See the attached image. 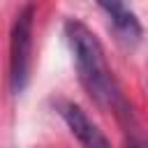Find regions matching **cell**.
<instances>
[{
    "label": "cell",
    "mask_w": 148,
    "mask_h": 148,
    "mask_svg": "<svg viewBox=\"0 0 148 148\" xmlns=\"http://www.w3.org/2000/svg\"><path fill=\"white\" fill-rule=\"evenodd\" d=\"M130 148H143L141 141H130Z\"/></svg>",
    "instance_id": "5"
},
{
    "label": "cell",
    "mask_w": 148,
    "mask_h": 148,
    "mask_svg": "<svg viewBox=\"0 0 148 148\" xmlns=\"http://www.w3.org/2000/svg\"><path fill=\"white\" fill-rule=\"evenodd\" d=\"M65 37L69 42L79 79H81L83 88L90 92V97L95 102L104 104V106L125 109L120 88L113 79V72L106 65L104 49H102L99 39L95 37V32L86 23H81L76 18H69L65 23Z\"/></svg>",
    "instance_id": "1"
},
{
    "label": "cell",
    "mask_w": 148,
    "mask_h": 148,
    "mask_svg": "<svg viewBox=\"0 0 148 148\" xmlns=\"http://www.w3.org/2000/svg\"><path fill=\"white\" fill-rule=\"evenodd\" d=\"M58 113L69 127V132L79 139L83 148H111L104 132L86 116V111L74 102H58Z\"/></svg>",
    "instance_id": "3"
},
{
    "label": "cell",
    "mask_w": 148,
    "mask_h": 148,
    "mask_svg": "<svg viewBox=\"0 0 148 148\" xmlns=\"http://www.w3.org/2000/svg\"><path fill=\"white\" fill-rule=\"evenodd\" d=\"M32 23L35 5L28 2L14 18L12 42H9V83L12 92H23L30 79V53H32Z\"/></svg>",
    "instance_id": "2"
},
{
    "label": "cell",
    "mask_w": 148,
    "mask_h": 148,
    "mask_svg": "<svg viewBox=\"0 0 148 148\" xmlns=\"http://www.w3.org/2000/svg\"><path fill=\"white\" fill-rule=\"evenodd\" d=\"M97 5L106 12V16L113 23V30L118 32V37L123 42H127L130 46L141 42L143 28H141L136 14L130 9V0H97Z\"/></svg>",
    "instance_id": "4"
}]
</instances>
